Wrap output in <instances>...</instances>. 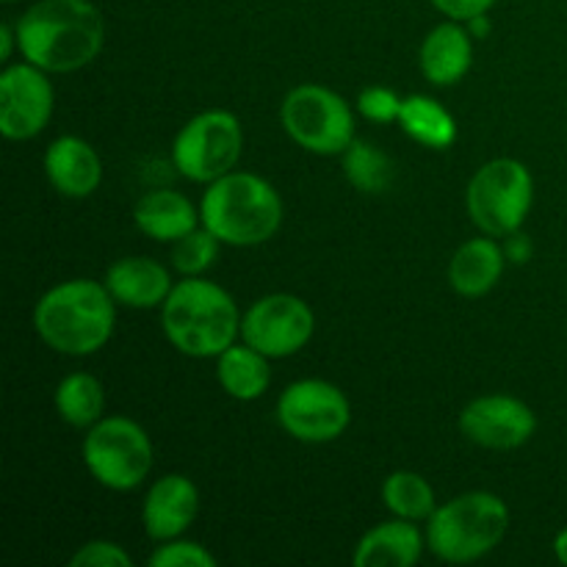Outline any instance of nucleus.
Wrapping results in <instances>:
<instances>
[{
    "label": "nucleus",
    "instance_id": "1",
    "mask_svg": "<svg viewBox=\"0 0 567 567\" xmlns=\"http://www.w3.org/2000/svg\"><path fill=\"white\" fill-rule=\"evenodd\" d=\"M17 48L44 72H75L97 59L105 22L92 0H39L17 20Z\"/></svg>",
    "mask_w": 567,
    "mask_h": 567
},
{
    "label": "nucleus",
    "instance_id": "2",
    "mask_svg": "<svg viewBox=\"0 0 567 567\" xmlns=\"http://www.w3.org/2000/svg\"><path fill=\"white\" fill-rule=\"evenodd\" d=\"M116 299L105 282L66 280L50 288L33 308V330L44 347L70 358L100 352L114 336Z\"/></svg>",
    "mask_w": 567,
    "mask_h": 567
},
{
    "label": "nucleus",
    "instance_id": "3",
    "mask_svg": "<svg viewBox=\"0 0 567 567\" xmlns=\"http://www.w3.org/2000/svg\"><path fill=\"white\" fill-rule=\"evenodd\" d=\"M161 324L172 347L188 358H219L241 336L236 299L203 277H188L172 288Z\"/></svg>",
    "mask_w": 567,
    "mask_h": 567
},
{
    "label": "nucleus",
    "instance_id": "4",
    "mask_svg": "<svg viewBox=\"0 0 567 567\" xmlns=\"http://www.w3.org/2000/svg\"><path fill=\"white\" fill-rule=\"evenodd\" d=\"M203 227L230 247H258L282 225V199L271 183L252 172H227L208 183L199 203Z\"/></svg>",
    "mask_w": 567,
    "mask_h": 567
},
{
    "label": "nucleus",
    "instance_id": "5",
    "mask_svg": "<svg viewBox=\"0 0 567 567\" xmlns=\"http://www.w3.org/2000/svg\"><path fill=\"white\" fill-rule=\"evenodd\" d=\"M507 529V504L496 493L474 491L452 498L432 513L426 524V546L443 563H476L504 540Z\"/></svg>",
    "mask_w": 567,
    "mask_h": 567
},
{
    "label": "nucleus",
    "instance_id": "6",
    "mask_svg": "<svg viewBox=\"0 0 567 567\" xmlns=\"http://www.w3.org/2000/svg\"><path fill=\"white\" fill-rule=\"evenodd\" d=\"M468 214L485 236L507 238L520 230L535 203L532 172L515 158H496L482 166L465 192Z\"/></svg>",
    "mask_w": 567,
    "mask_h": 567
},
{
    "label": "nucleus",
    "instance_id": "7",
    "mask_svg": "<svg viewBox=\"0 0 567 567\" xmlns=\"http://www.w3.org/2000/svg\"><path fill=\"white\" fill-rule=\"evenodd\" d=\"M83 465L103 487L127 493L153 471V441L125 415L100 419L83 441Z\"/></svg>",
    "mask_w": 567,
    "mask_h": 567
},
{
    "label": "nucleus",
    "instance_id": "8",
    "mask_svg": "<svg viewBox=\"0 0 567 567\" xmlns=\"http://www.w3.org/2000/svg\"><path fill=\"white\" fill-rule=\"evenodd\" d=\"M280 122L299 147L316 155H343L354 142V114L349 103L338 92L316 83L288 92Z\"/></svg>",
    "mask_w": 567,
    "mask_h": 567
},
{
    "label": "nucleus",
    "instance_id": "9",
    "mask_svg": "<svg viewBox=\"0 0 567 567\" xmlns=\"http://www.w3.org/2000/svg\"><path fill=\"white\" fill-rule=\"evenodd\" d=\"M244 153V127L230 111H203L181 127L172 144L177 172L194 183H214L233 172Z\"/></svg>",
    "mask_w": 567,
    "mask_h": 567
},
{
    "label": "nucleus",
    "instance_id": "10",
    "mask_svg": "<svg viewBox=\"0 0 567 567\" xmlns=\"http://www.w3.org/2000/svg\"><path fill=\"white\" fill-rule=\"evenodd\" d=\"M277 421L302 443H330L347 432L352 408L341 388L327 380H299L277 399Z\"/></svg>",
    "mask_w": 567,
    "mask_h": 567
},
{
    "label": "nucleus",
    "instance_id": "11",
    "mask_svg": "<svg viewBox=\"0 0 567 567\" xmlns=\"http://www.w3.org/2000/svg\"><path fill=\"white\" fill-rule=\"evenodd\" d=\"M316 316L293 293H269L258 299L241 319V338L266 358H291L313 338Z\"/></svg>",
    "mask_w": 567,
    "mask_h": 567
},
{
    "label": "nucleus",
    "instance_id": "12",
    "mask_svg": "<svg viewBox=\"0 0 567 567\" xmlns=\"http://www.w3.org/2000/svg\"><path fill=\"white\" fill-rule=\"evenodd\" d=\"M53 103L48 72L31 61L9 64L0 75V133L11 142L33 138L50 122Z\"/></svg>",
    "mask_w": 567,
    "mask_h": 567
},
{
    "label": "nucleus",
    "instance_id": "13",
    "mask_svg": "<svg viewBox=\"0 0 567 567\" xmlns=\"http://www.w3.org/2000/svg\"><path fill=\"white\" fill-rule=\"evenodd\" d=\"M537 430V419L526 402L504 393L474 399L460 413V432L471 443L493 452H509L532 441Z\"/></svg>",
    "mask_w": 567,
    "mask_h": 567
},
{
    "label": "nucleus",
    "instance_id": "14",
    "mask_svg": "<svg viewBox=\"0 0 567 567\" xmlns=\"http://www.w3.org/2000/svg\"><path fill=\"white\" fill-rule=\"evenodd\" d=\"M199 515V491L188 476L166 474L150 487L142 507L144 532L153 543L181 537Z\"/></svg>",
    "mask_w": 567,
    "mask_h": 567
},
{
    "label": "nucleus",
    "instance_id": "15",
    "mask_svg": "<svg viewBox=\"0 0 567 567\" xmlns=\"http://www.w3.org/2000/svg\"><path fill=\"white\" fill-rule=\"evenodd\" d=\"M44 175L61 197L83 199L97 192L103 164L92 144L81 136H61L44 153Z\"/></svg>",
    "mask_w": 567,
    "mask_h": 567
},
{
    "label": "nucleus",
    "instance_id": "16",
    "mask_svg": "<svg viewBox=\"0 0 567 567\" xmlns=\"http://www.w3.org/2000/svg\"><path fill=\"white\" fill-rule=\"evenodd\" d=\"M105 288L116 299V305L150 310L164 305L175 286H172L169 271L158 260L133 255V258H120L116 264L109 266V271H105Z\"/></svg>",
    "mask_w": 567,
    "mask_h": 567
},
{
    "label": "nucleus",
    "instance_id": "17",
    "mask_svg": "<svg viewBox=\"0 0 567 567\" xmlns=\"http://www.w3.org/2000/svg\"><path fill=\"white\" fill-rule=\"evenodd\" d=\"M471 61H474L471 33L457 20L432 28L419 53L421 72L435 86H454L457 81H463L471 70Z\"/></svg>",
    "mask_w": 567,
    "mask_h": 567
},
{
    "label": "nucleus",
    "instance_id": "18",
    "mask_svg": "<svg viewBox=\"0 0 567 567\" xmlns=\"http://www.w3.org/2000/svg\"><path fill=\"white\" fill-rule=\"evenodd\" d=\"M424 551L415 520H388L365 532L363 540L354 548L352 563L358 567H413Z\"/></svg>",
    "mask_w": 567,
    "mask_h": 567
},
{
    "label": "nucleus",
    "instance_id": "19",
    "mask_svg": "<svg viewBox=\"0 0 567 567\" xmlns=\"http://www.w3.org/2000/svg\"><path fill=\"white\" fill-rule=\"evenodd\" d=\"M504 264H507V255H504V247L493 241V236L471 238L454 252L449 280L460 297H485L502 280Z\"/></svg>",
    "mask_w": 567,
    "mask_h": 567
},
{
    "label": "nucleus",
    "instance_id": "20",
    "mask_svg": "<svg viewBox=\"0 0 567 567\" xmlns=\"http://www.w3.org/2000/svg\"><path fill=\"white\" fill-rule=\"evenodd\" d=\"M133 221L144 236L175 244L192 230H197L203 216L183 194L158 188V192H150L138 199L136 208H133Z\"/></svg>",
    "mask_w": 567,
    "mask_h": 567
},
{
    "label": "nucleus",
    "instance_id": "21",
    "mask_svg": "<svg viewBox=\"0 0 567 567\" xmlns=\"http://www.w3.org/2000/svg\"><path fill=\"white\" fill-rule=\"evenodd\" d=\"M216 380L225 388L227 396L238 402H255L264 396L271 382L269 358L249 343H241V347L233 343L216 358Z\"/></svg>",
    "mask_w": 567,
    "mask_h": 567
},
{
    "label": "nucleus",
    "instance_id": "22",
    "mask_svg": "<svg viewBox=\"0 0 567 567\" xmlns=\"http://www.w3.org/2000/svg\"><path fill=\"white\" fill-rule=\"evenodd\" d=\"M399 125L410 138L430 150H449L457 138L454 116L435 97H426V94H413V97L402 100Z\"/></svg>",
    "mask_w": 567,
    "mask_h": 567
},
{
    "label": "nucleus",
    "instance_id": "23",
    "mask_svg": "<svg viewBox=\"0 0 567 567\" xmlns=\"http://www.w3.org/2000/svg\"><path fill=\"white\" fill-rule=\"evenodd\" d=\"M55 413L75 430H89L105 413V391L97 377L86 371L66 374L55 388Z\"/></svg>",
    "mask_w": 567,
    "mask_h": 567
},
{
    "label": "nucleus",
    "instance_id": "24",
    "mask_svg": "<svg viewBox=\"0 0 567 567\" xmlns=\"http://www.w3.org/2000/svg\"><path fill=\"white\" fill-rule=\"evenodd\" d=\"M382 502L396 518L430 520L435 513V491L430 482L413 471H396L382 482Z\"/></svg>",
    "mask_w": 567,
    "mask_h": 567
},
{
    "label": "nucleus",
    "instance_id": "25",
    "mask_svg": "<svg viewBox=\"0 0 567 567\" xmlns=\"http://www.w3.org/2000/svg\"><path fill=\"white\" fill-rule=\"evenodd\" d=\"M343 172L347 181L363 194H382L393 181L391 158L380 147L358 138L343 153Z\"/></svg>",
    "mask_w": 567,
    "mask_h": 567
},
{
    "label": "nucleus",
    "instance_id": "26",
    "mask_svg": "<svg viewBox=\"0 0 567 567\" xmlns=\"http://www.w3.org/2000/svg\"><path fill=\"white\" fill-rule=\"evenodd\" d=\"M219 238L203 227V230H192L188 236H183L181 241H175L172 249V266H175L181 275L186 277H199L203 271H208L214 266L216 255H219Z\"/></svg>",
    "mask_w": 567,
    "mask_h": 567
},
{
    "label": "nucleus",
    "instance_id": "27",
    "mask_svg": "<svg viewBox=\"0 0 567 567\" xmlns=\"http://www.w3.org/2000/svg\"><path fill=\"white\" fill-rule=\"evenodd\" d=\"M150 567H214L216 557L199 543L188 540H166L164 546L155 548L147 559Z\"/></svg>",
    "mask_w": 567,
    "mask_h": 567
},
{
    "label": "nucleus",
    "instance_id": "28",
    "mask_svg": "<svg viewBox=\"0 0 567 567\" xmlns=\"http://www.w3.org/2000/svg\"><path fill=\"white\" fill-rule=\"evenodd\" d=\"M358 111L371 122H396L399 120V111H402V100H399L396 92L385 86H369L360 92L358 97Z\"/></svg>",
    "mask_w": 567,
    "mask_h": 567
},
{
    "label": "nucleus",
    "instance_id": "29",
    "mask_svg": "<svg viewBox=\"0 0 567 567\" xmlns=\"http://www.w3.org/2000/svg\"><path fill=\"white\" fill-rule=\"evenodd\" d=\"M72 567H127L131 557L122 546L109 540H92L78 548L75 557L70 559Z\"/></svg>",
    "mask_w": 567,
    "mask_h": 567
},
{
    "label": "nucleus",
    "instance_id": "30",
    "mask_svg": "<svg viewBox=\"0 0 567 567\" xmlns=\"http://www.w3.org/2000/svg\"><path fill=\"white\" fill-rule=\"evenodd\" d=\"M437 11L449 17V20L457 22H468L471 17L476 14H487V11L496 6V0H432Z\"/></svg>",
    "mask_w": 567,
    "mask_h": 567
},
{
    "label": "nucleus",
    "instance_id": "31",
    "mask_svg": "<svg viewBox=\"0 0 567 567\" xmlns=\"http://www.w3.org/2000/svg\"><path fill=\"white\" fill-rule=\"evenodd\" d=\"M504 255H507L513 264H526L532 258V241L520 230L509 233L507 244H504Z\"/></svg>",
    "mask_w": 567,
    "mask_h": 567
},
{
    "label": "nucleus",
    "instance_id": "32",
    "mask_svg": "<svg viewBox=\"0 0 567 567\" xmlns=\"http://www.w3.org/2000/svg\"><path fill=\"white\" fill-rule=\"evenodd\" d=\"M17 42V28H11L9 22L0 25V61H9L11 59V50H14Z\"/></svg>",
    "mask_w": 567,
    "mask_h": 567
},
{
    "label": "nucleus",
    "instance_id": "33",
    "mask_svg": "<svg viewBox=\"0 0 567 567\" xmlns=\"http://www.w3.org/2000/svg\"><path fill=\"white\" fill-rule=\"evenodd\" d=\"M465 28H468V33L474 39H485L487 33H491V17H487V14L471 17V20L465 22Z\"/></svg>",
    "mask_w": 567,
    "mask_h": 567
},
{
    "label": "nucleus",
    "instance_id": "34",
    "mask_svg": "<svg viewBox=\"0 0 567 567\" xmlns=\"http://www.w3.org/2000/svg\"><path fill=\"white\" fill-rule=\"evenodd\" d=\"M554 554H557V559L567 567V526L563 532H559L557 537H554Z\"/></svg>",
    "mask_w": 567,
    "mask_h": 567
},
{
    "label": "nucleus",
    "instance_id": "35",
    "mask_svg": "<svg viewBox=\"0 0 567 567\" xmlns=\"http://www.w3.org/2000/svg\"><path fill=\"white\" fill-rule=\"evenodd\" d=\"M3 3H14V0H3Z\"/></svg>",
    "mask_w": 567,
    "mask_h": 567
}]
</instances>
